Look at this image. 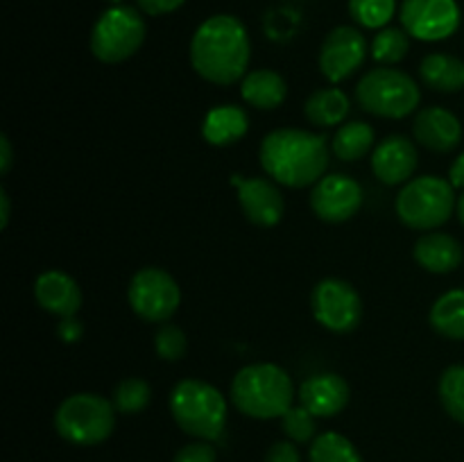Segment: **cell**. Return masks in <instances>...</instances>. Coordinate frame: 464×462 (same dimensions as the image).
<instances>
[{"label":"cell","instance_id":"cell-1","mask_svg":"<svg viewBox=\"0 0 464 462\" xmlns=\"http://www.w3.org/2000/svg\"><path fill=\"white\" fill-rule=\"evenodd\" d=\"M252 45L243 23L229 14L207 18L190 41V63L202 80L229 86L247 75Z\"/></svg>","mask_w":464,"mask_h":462},{"label":"cell","instance_id":"cell-2","mask_svg":"<svg viewBox=\"0 0 464 462\" xmlns=\"http://www.w3.org/2000/svg\"><path fill=\"white\" fill-rule=\"evenodd\" d=\"M258 159L267 177L288 188L315 186L329 168V145L322 134L306 130L270 131L261 140Z\"/></svg>","mask_w":464,"mask_h":462},{"label":"cell","instance_id":"cell-3","mask_svg":"<svg viewBox=\"0 0 464 462\" xmlns=\"http://www.w3.org/2000/svg\"><path fill=\"white\" fill-rule=\"evenodd\" d=\"M231 403L254 419L284 417L293 408L295 385L288 371L275 362L243 367L231 380Z\"/></svg>","mask_w":464,"mask_h":462},{"label":"cell","instance_id":"cell-4","mask_svg":"<svg viewBox=\"0 0 464 462\" xmlns=\"http://www.w3.org/2000/svg\"><path fill=\"white\" fill-rule=\"evenodd\" d=\"M170 412L190 438L211 442L225 433L227 401L220 390L207 380H179L170 392Z\"/></svg>","mask_w":464,"mask_h":462},{"label":"cell","instance_id":"cell-5","mask_svg":"<svg viewBox=\"0 0 464 462\" xmlns=\"http://www.w3.org/2000/svg\"><path fill=\"white\" fill-rule=\"evenodd\" d=\"M356 100L362 111L372 116L399 120L415 111L421 93L417 82L408 72L381 66L362 75V80L356 84Z\"/></svg>","mask_w":464,"mask_h":462},{"label":"cell","instance_id":"cell-6","mask_svg":"<svg viewBox=\"0 0 464 462\" xmlns=\"http://www.w3.org/2000/svg\"><path fill=\"white\" fill-rule=\"evenodd\" d=\"M116 426V406L93 392H77L63 399L54 412V428L66 442L93 447L104 442Z\"/></svg>","mask_w":464,"mask_h":462},{"label":"cell","instance_id":"cell-7","mask_svg":"<svg viewBox=\"0 0 464 462\" xmlns=\"http://www.w3.org/2000/svg\"><path fill=\"white\" fill-rule=\"evenodd\" d=\"M397 216L408 229L433 231L451 217L456 208L451 181L442 177L424 175L411 179L397 195Z\"/></svg>","mask_w":464,"mask_h":462},{"label":"cell","instance_id":"cell-8","mask_svg":"<svg viewBox=\"0 0 464 462\" xmlns=\"http://www.w3.org/2000/svg\"><path fill=\"white\" fill-rule=\"evenodd\" d=\"M145 21L139 9L113 5L95 21L91 53L104 63H121L134 57L145 41Z\"/></svg>","mask_w":464,"mask_h":462},{"label":"cell","instance_id":"cell-9","mask_svg":"<svg viewBox=\"0 0 464 462\" xmlns=\"http://www.w3.org/2000/svg\"><path fill=\"white\" fill-rule=\"evenodd\" d=\"M127 299L143 322L166 324L181 303V290L172 274L161 267H140L130 281Z\"/></svg>","mask_w":464,"mask_h":462},{"label":"cell","instance_id":"cell-10","mask_svg":"<svg viewBox=\"0 0 464 462\" xmlns=\"http://www.w3.org/2000/svg\"><path fill=\"white\" fill-rule=\"evenodd\" d=\"M313 317L331 333H352L362 320V299L349 281L322 279L311 293Z\"/></svg>","mask_w":464,"mask_h":462},{"label":"cell","instance_id":"cell-11","mask_svg":"<svg viewBox=\"0 0 464 462\" xmlns=\"http://www.w3.org/2000/svg\"><path fill=\"white\" fill-rule=\"evenodd\" d=\"M401 25L420 41H442L460 27L456 0H403Z\"/></svg>","mask_w":464,"mask_h":462},{"label":"cell","instance_id":"cell-12","mask_svg":"<svg viewBox=\"0 0 464 462\" xmlns=\"http://www.w3.org/2000/svg\"><path fill=\"white\" fill-rule=\"evenodd\" d=\"M367 57V41L361 30L340 25L326 34L320 48V71L331 84L352 77Z\"/></svg>","mask_w":464,"mask_h":462},{"label":"cell","instance_id":"cell-13","mask_svg":"<svg viewBox=\"0 0 464 462\" xmlns=\"http://www.w3.org/2000/svg\"><path fill=\"white\" fill-rule=\"evenodd\" d=\"M362 188L347 175H324L311 190V208L320 220L338 225L347 222L361 211Z\"/></svg>","mask_w":464,"mask_h":462},{"label":"cell","instance_id":"cell-14","mask_svg":"<svg viewBox=\"0 0 464 462\" xmlns=\"http://www.w3.org/2000/svg\"><path fill=\"white\" fill-rule=\"evenodd\" d=\"M231 184L238 188V204L243 208L245 217L256 226H275L279 225L284 217L285 202L281 195L279 186L275 179H266V177H243L236 175Z\"/></svg>","mask_w":464,"mask_h":462},{"label":"cell","instance_id":"cell-15","mask_svg":"<svg viewBox=\"0 0 464 462\" xmlns=\"http://www.w3.org/2000/svg\"><path fill=\"white\" fill-rule=\"evenodd\" d=\"M417 163H420L417 145L408 136H388L376 145L372 154V172L385 186L408 184L415 175Z\"/></svg>","mask_w":464,"mask_h":462},{"label":"cell","instance_id":"cell-16","mask_svg":"<svg viewBox=\"0 0 464 462\" xmlns=\"http://www.w3.org/2000/svg\"><path fill=\"white\" fill-rule=\"evenodd\" d=\"M412 134L417 143L424 145L430 152L447 154L460 145L462 125L449 109L426 107L417 113L412 122Z\"/></svg>","mask_w":464,"mask_h":462},{"label":"cell","instance_id":"cell-17","mask_svg":"<svg viewBox=\"0 0 464 462\" xmlns=\"http://www.w3.org/2000/svg\"><path fill=\"white\" fill-rule=\"evenodd\" d=\"M34 299L44 311L57 317H72L82 308L80 285L62 270H45L36 276Z\"/></svg>","mask_w":464,"mask_h":462},{"label":"cell","instance_id":"cell-18","mask_svg":"<svg viewBox=\"0 0 464 462\" xmlns=\"http://www.w3.org/2000/svg\"><path fill=\"white\" fill-rule=\"evenodd\" d=\"M299 403L315 417H335L349 403V383L340 374L326 371L304 380Z\"/></svg>","mask_w":464,"mask_h":462},{"label":"cell","instance_id":"cell-19","mask_svg":"<svg viewBox=\"0 0 464 462\" xmlns=\"http://www.w3.org/2000/svg\"><path fill=\"white\" fill-rule=\"evenodd\" d=\"M412 256L430 274H449L460 267L462 245L444 231H429L417 238Z\"/></svg>","mask_w":464,"mask_h":462},{"label":"cell","instance_id":"cell-20","mask_svg":"<svg viewBox=\"0 0 464 462\" xmlns=\"http://www.w3.org/2000/svg\"><path fill=\"white\" fill-rule=\"evenodd\" d=\"M240 95L247 104L261 111H270V109L281 107L288 95V84L279 72L270 71V68H258V71L247 72L240 84Z\"/></svg>","mask_w":464,"mask_h":462},{"label":"cell","instance_id":"cell-21","mask_svg":"<svg viewBox=\"0 0 464 462\" xmlns=\"http://www.w3.org/2000/svg\"><path fill=\"white\" fill-rule=\"evenodd\" d=\"M249 118L240 107L227 104V107H216L207 113L202 125V136L207 143L216 148H227L234 145L247 134Z\"/></svg>","mask_w":464,"mask_h":462},{"label":"cell","instance_id":"cell-22","mask_svg":"<svg viewBox=\"0 0 464 462\" xmlns=\"http://www.w3.org/2000/svg\"><path fill=\"white\" fill-rule=\"evenodd\" d=\"M420 77L429 89L440 93H458L464 89V62L453 54H426L420 63Z\"/></svg>","mask_w":464,"mask_h":462},{"label":"cell","instance_id":"cell-23","mask_svg":"<svg viewBox=\"0 0 464 462\" xmlns=\"http://www.w3.org/2000/svg\"><path fill=\"white\" fill-rule=\"evenodd\" d=\"M304 113L317 127H335L349 116V98L335 86L317 89L304 104Z\"/></svg>","mask_w":464,"mask_h":462},{"label":"cell","instance_id":"cell-24","mask_svg":"<svg viewBox=\"0 0 464 462\" xmlns=\"http://www.w3.org/2000/svg\"><path fill=\"white\" fill-rule=\"evenodd\" d=\"M429 322L444 338L464 340V288L444 293L430 308Z\"/></svg>","mask_w":464,"mask_h":462},{"label":"cell","instance_id":"cell-25","mask_svg":"<svg viewBox=\"0 0 464 462\" xmlns=\"http://www.w3.org/2000/svg\"><path fill=\"white\" fill-rule=\"evenodd\" d=\"M374 127L367 125L362 120H352L344 122L338 131H335L334 140H331V148H334V154L340 159V161L353 163L358 159L365 157L372 148H374Z\"/></svg>","mask_w":464,"mask_h":462},{"label":"cell","instance_id":"cell-26","mask_svg":"<svg viewBox=\"0 0 464 462\" xmlns=\"http://www.w3.org/2000/svg\"><path fill=\"white\" fill-rule=\"evenodd\" d=\"M308 462H362V457L344 435L329 430L313 439Z\"/></svg>","mask_w":464,"mask_h":462},{"label":"cell","instance_id":"cell-27","mask_svg":"<svg viewBox=\"0 0 464 462\" xmlns=\"http://www.w3.org/2000/svg\"><path fill=\"white\" fill-rule=\"evenodd\" d=\"M111 401L116 410L122 412V415H139L152 401V388H150L148 380L136 379V376L122 379L116 385V390H113Z\"/></svg>","mask_w":464,"mask_h":462},{"label":"cell","instance_id":"cell-28","mask_svg":"<svg viewBox=\"0 0 464 462\" xmlns=\"http://www.w3.org/2000/svg\"><path fill=\"white\" fill-rule=\"evenodd\" d=\"M438 392L447 415L464 424V365H451L442 371Z\"/></svg>","mask_w":464,"mask_h":462},{"label":"cell","instance_id":"cell-29","mask_svg":"<svg viewBox=\"0 0 464 462\" xmlns=\"http://www.w3.org/2000/svg\"><path fill=\"white\" fill-rule=\"evenodd\" d=\"M411 50V39H408L406 30L399 27H383L379 34L372 41V57L383 66H392L399 63Z\"/></svg>","mask_w":464,"mask_h":462},{"label":"cell","instance_id":"cell-30","mask_svg":"<svg viewBox=\"0 0 464 462\" xmlns=\"http://www.w3.org/2000/svg\"><path fill=\"white\" fill-rule=\"evenodd\" d=\"M397 12V0H349L353 21L370 30H383Z\"/></svg>","mask_w":464,"mask_h":462},{"label":"cell","instance_id":"cell-31","mask_svg":"<svg viewBox=\"0 0 464 462\" xmlns=\"http://www.w3.org/2000/svg\"><path fill=\"white\" fill-rule=\"evenodd\" d=\"M281 428H284L285 438L290 442H311L315 439V430H317V421L313 412H308L304 406H293L284 417H281Z\"/></svg>","mask_w":464,"mask_h":462},{"label":"cell","instance_id":"cell-32","mask_svg":"<svg viewBox=\"0 0 464 462\" xmlns=\"http://www.w3.org/2000/svg\"><path fill=\"white\" fill-rule=\"evenodd\" d=\"M186 347H188V340L186 333L175 324H161L159 326L157 335H154V351L161 361L166 362H177L179 358H184Z\"/></svg>","mask_w":464,"mask_h":462},{"label":"cell","instance_id":"cell-33","mask_svg":"<svg viewBox=\"0 0 464 462\" xmlns=\"http://www.w3.org/2000/svg\"><path fill=\"white\" fill-rule=\"evenodd\" d=\"M216 448L204 442V439H198V442L186 444L184 448H179L172 462H216Z\"/></svg>","mask_w":464,"mask_h":462},{"label":"cell","instance_id":"cell-34","mask_svg":"<svg viewBox=\"0 0 464 462\" xmlns=\"http://www.w3.org/2000/svg\"><path fill=\"white\" fill-rule=\"evenodd\" d=\"M266 462H302L297 447L290 439L275 442L266 453Z\"/></svg>","mask_w":464,"mask_h":462},{"label":"cell","instance_id":"cell-35","mask_svg":"<svg viewBox=\"0 0 464 462\" xmlns=\"http://www.w3.org/2000/svg\"><path fill=\"white\" fill-rule=\"evenodd\" d=\"M57 335L59 340H63L66 344H75L80 342L82 335H84V324H82L75 315L62 317V322L57 324Z\"/></svg>","mask_w":464,"mask_h":462},{"label":"cell","instance_id":"cell-36","mask_svg":"<svg viewBox=\"0 0 464 462\" xmlns=\"http://www.w3.org/2000/svg\"><path fill=\"white\" fill-rule=\"evenodd\" d=\"M186 0H136V5L140 7V12L150 14V16H163V14H170L175 9H179Z\"/></svg>","mask_w":464,"mask_h":462},{"label":"cell","instance_id":"cell-37","mask_svg":"<svg viewBox=\"0 0 464 462\" xmlns=\"http://www.w3.org/2000/svg\"><path fill=\"white\" fill-rule=\"evenodd\" d=\"M12 163H14V149H12V140L7 136H0V172L7 175L12 170Z\"/></svg>","mask_w":464,"mask_h":462},{"label":"cell","instance_id":"cell-38","mask_svg":"<svg viewBox=\"0 0 464 462\" xmlns=\"http://www.w3.org/2000/svg\"><path fill=\"white\" fill-rule=\"evenodd\" d=\"M449 181L453 184V188H464V152L451 163V170H449Z\"/></svg>","mask_w":464,"mask_h":462},{"label":"cell","instance_id":"cell-39","mask_svg":"<svg viewBox=\"0 0 464 462\" xmlns=\"http://www.w3.org/2000/svg\"><path fill=\"white\" fill-rule=\"evenodd\" d=\"M0 207H3V213H0V226H7L9 225V213H12V208H9V195L7 190H0Z\"/></svg>","mask_w":464,"mask_h":462},{"label":"cell","instance_id":"cell-40","mask_svg":"<svg viewBox=\"0 0 464 462\" xmlns=\"http://www.w3.org/2000/svg\"><path fill=\"white\" fill-rule=\"evenodd\" d=\"M456 213H458V217H460V222L464 225V193L460 195V197H458V202H456Z\"/></svg>","mask_w":464,"mask_h":462},{"label":"cell","instance_id":"cell-41","mask_svg":"<svg viewBox=\"0 0 464 462\" xmlns=\"http://www.w3.org/2000/svg\"><path fill=\"white\" fill-rule=\"evenodd\" d=\"M107 3H111V5H121L122 0H107Z\"/></svg>","mask_w":464,"mask_h":462}]
</instances>
